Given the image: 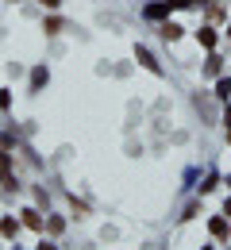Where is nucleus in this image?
Here are the masks:
<instances>
[{"mask_svg": "<svg viewBox=\"0 0 231 250\" xmlns=\"http://www.w3.org/2000/svg\"><path fill=\"white\" fill-rule=\"evenodd\" d=\"M42 4H46V8H54V4H58V0H42Z\"/></svg>", "mask_w": 231, "mask_h": 250, "instance_id": "nucleus-1", "label": "nucleus"}]
</instances>
